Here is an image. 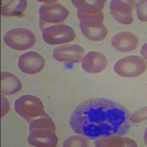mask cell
<instances>
[{
  "label": "cell",
  "instance_id": "cell-3",
  "mask_svg": "<svg viewBox=\"0 0 147 147\" xmlns=\"http://www.w3.org/2000/svg\"><path fill=\"white\" fill-rule=\"evenodd\" d=\"M14 108L18 115L28 121L45 114L43 102L38 97L31 94L18 97L14 102Z\"/></svg>",
  "mask_w": 147,
  "mask_h": 147
},
{
  "label": "cell",
  "instance_id": "cell-16",
  "mask_svg": "<svg viewBox=\"0 0 147 147\" xmlns=\"http://www.w3.org/2000/svg\"><path fill=\"white\" fill-rule=\"evenodd\" d=\"M22 88V82L16 76L6 71L1 73V92L2 95H13L19 91Z\"/></svg>",
  "mask_w": 147,
  "mask_h": 147
},
{
  "label": "cell",
  "instance_id": "cell-9",
  "mask_svg": "<svg viewBox=\"0 0 147 147\" xmlns=\"http://www.w3.org/2000/svg\"><path fill=\"white\" fill-rule=\"evenodd\" d=\"M45 60L36 52H27L18 58V65L21 71L27 74H35L40 72L45 65Z\"/></svg>",
  "mask_w": 147,
  "mask_h": 147
},
{
  "label": "cell",
  "instance_id": "cell-2",
  "mask_svg": "<svg viewBox=\"0 0 147 147\" xmlns=\"http://www.w3.org/2000/svg\"><path fill=\"white\" fill-rule=\"evenodd\" d=\"M27 141L31 146L38 147H54L58 143L56 126L47 114L35 119L29 124Z\"/></svg>",
  "mask_w": 147,
  "mask_h": 147
},
{
  "label": "cell",
  "instance_id": "cell-5",
  "mask_svg": "<svg viewBox=\"0 0 147 147\" xmlns=\"http://www.w3.org/2000/svg\"><path fill=\"white\" fill-rule=\"evenodd\" d=\"M4 41L7 47L13 49L26 50L33 47L35 35L28 29H11L4 35Z\"/></svg>",
  "mask_w": 147,
  "mask_h": 147
},
{
  "label": "cell",
  "instance_id": "cell-21",
  "mask_svg": "<svg viewBox=\"0 0 147 147\" xmlns=\"http://www.w3.org/2000/svg\"><path fill=\"white\" fill-rule=\"evenodd\" d=\"M2 104H1V116L3 117L4 115L8 113L9 110H10V105H9V102L5 96H2Z\"/></svg>",
  "mask_w": 147,
  "mask_h": 147
},
{
  "label": "cell",
  "instance_id": "cell-1",
  "mask_svg": "<svg viewBox=\"0 0 147 147\" xmlns=\"http://www.w3.org/2000/svg\"><path fill=\"white\" fill-rule=\"evenodd\" d=\"M69 124L74 132L91 139L122 136L130 128V114L124 106L110 99H88L74 110Z\"/></svg>",
  "mask_w": 147,
  "mask_h": 147
},
{
  "label": "cell",
  "instance_id": "cell-15",
  "mask_svg": "<svg viewBox=\"0 0 147 147\" xmlns=\"http://www.w3.org/2000/svg\"><path fill=\"white\" fill-rule=\"evenodd\" d=\"M95 146L98 147H136L137 144L134 140L121 136H110L96 138L94 142Z\"/></svg>",
  "mask_w": 147,
  "mask_h": 147
},
{
  "label": "cell",
  "instance_id": "cell-6",
  "mask_svg": "<svg viewBox=\"0 0 147 147\" xmlns=\"http://www.w3.org/2000/svg\"><path fill=\"white\" fill-rule=\"evenodd\" d=\"M76 34L71 27L66 24L49 26L42 30V38L44 42L50 45L63 44L72 41Z\"/></svg>",
  "mask_w": 147,
  "mask_h": 147
},
{
  "label": "cell",
  "instance_id": "cell-13",
  "mask_svg": "<svg viewBox=\"0 0 147 147\" xmlns=\"http://www.w3.org/2000/svg\"><path fill=\"white\" fill-rule=\"evenodd\" d=\"M80 27L84 36L93 41H100L107 35L106 27L99 21H82Z\"/></svg>",
  "mask_w": 147,
  "mask_h": 147
},
{
  "label": "cell",
  "instance_id": "cell-20",
  "mask_svg": "<svg viewBox=\"0 0 147 147\" xmlns=\"http://www.w3.org/2000/svg\"><path fill=\"white\" fill-rule=\"evenodd\" d=\"M146 107L140 109V110L132 115V118H130V121L132 122H139L146 120Z\"/></svg>",
  "mask_w": 147,
  "mask_h": 147
},
{
  "label": "cell",
  "instance_id": "cell-18",
  "mask_svg": "<svg viewBox=\"0 0 147 147\" xmlns=\"http://www.w3.org/2000/svg\"><path fill=\"white\" fill-rule=\"evenodd\" d=\"M89 142L83 136H74L64 141L63 146H88Z\"/></svg>",
  "mask_w": 147,
  "mask_h": 147
},
{
  "label": "cell",
  "instance_id": "cell-11",
  "mask_svg": "<svg viewBox=\"0 0 147 147\" xmlns=\"http://www.w3.org/2000/svg\"><path fill=\"white\" fill-rule=\"evenodd\" d=\"M85 50L79 44L63 46L55 48L53 51V57L59 62L77 63L80 62L84 57Z\"/></svg>",
  "mask_w": 147,
  "mask_h": 147
},
{
  "label": "cell",
  "instance_id": "cell-10",
  "mask_svg": "<svg viewBox=\"0 0 147 147\" xmlns=\"http://www.w3.org/2000/svg\"><path fill=\"white\" fill-rule=\"evenodd\" d=\"M134 5V1L113 0L110 5L112 16L119 23L125 25L130 24L133 22L132 10Z\"/></svg>",
  "mask_w": 147,
  "mask_h": 147
},
{
  "label": "cell",
  "instance_id": "cell-4",
  "mask_svg": "<svg viewBox=\"0 0 147 147\" xmlns=\"http://www.w3.org/2000/svg\"><path fill=\"white\" fill-rule=\"evenodd\" d=\"M114 71L118 75L124 77H136L146 69V63L138 55H129L119 59L114 65Z\"/></svg>",
  "mask_w": 147,
  "mask_h": 147
},
{
  "label": "cell",
  "instance_id": "cell-12",
  "mask_svg": "<svg viewBox=\"0 0 147 147\" xmlns=\"http://www.w3.org/2000/svg\"><path fill=\"white\" fill-rule=\"evenodd\" d=\"M107 59L105 55L99 52H89L84 55L82 60V68L89 74H98L105 69Z\"/></svg>",
  "mask_w": 147,
  "mask_h": 147
},
{
  "label": "cell",
  "instance_id": "cell-8",
  "mask_svg": "<svg viewBox=\"0 0 147 147\" xmlns=\"http://www.w3.org/2000/svg\"><path fill=\"white\" fill-rule=\"evenodd\" d=\"M38 13L40 23L44 22V24L62 23L69 15L68 9L57 2H50L41 5L38 9Z\"/></svg>",
  "mask_w": 147,
  "mask_h": 147
},
{
  "label": "cell",
  "instance_id": "cell-17",
  "mask_svg": "<svg viewBox=\"0 0 147 147\" xmlns=\"http://www.w3.org/2000/svg\"><path fill=\"white\" fill-rule=\"evenodd\" d=\"M27 7V2L25 0L2 1L1 14L6 17L19 16L23 13Z\"/></svg>",
  "mask_w": 147,
  "mask_h": 147
},
{
  "label": "cell",
  "instance_id": "cell-19",
  "mask_svg": "<svg viewBox=\"0 0 147 147\" xmlns=\"http://www.w3.org/2000/svg\"><path fill=\"white\" fill-rule=\"evenodd\" d=\"M137 15L142 22H146V1H139L137 5Z\"/></svg>",
  "mask_w": 147,
  "mask_h": 147
},
{
  "label": "cell",
  "instance_id": "cell-7",
  "mask_svg": "<svg viewBox=\"0 0 147 147\" xmlns=\"http://www.w3.org/2000/svg\"><path fill=\"white\" fill-rule=\"evenodd\" d=\"M71 2L77 8V17L80 22L89 20L103 22L104 14L102 10L105 6V1L74 0Z\"/></svg>",
  "mask_w": 147,
  "mask_h": 147
},
{
  "label": "cell",
  "instance_id": "cell-14",
  "mask_svg": "<svg viewBox=\"0 0 147 147\" xmlns=\"http://www.w3.org/2000/svg\"><path fill=\"white\" fill-rule=\"evenodd\" d=\"M138 38L130 32H120L113 37L111 44L115 50L129 52L135 50L138 45Z\"/></svg>",
  "mask_w": 147,
  "mask_h": 147
}]
</instances>
